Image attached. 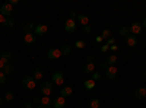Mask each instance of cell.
<instances>
[{
	"mask_svg": "<svg viewBox=\"0 0 146 108\" xmlns=\"http://www.w3.org/2000/svg\"><path fill=\"white\" fill-rule=\"evenodd\" d=\"M86 63H94V57L92 56H88L86 57Z\"/></svg>",
	"mask_w": 146,
	"mask_h": 108,
	"instance_id": "obj_38",
	"label": "cell"
},
{
	"mask_svg": "<svg viewBox=\"0 0 146 108\" xmlns=\"http://www.w3.org/2000/svg\"><path fill=\"white\" fill-rule=\"evenodd\" d=\"M75 18H78V15L75 13V12H70V18H69V19H72V21H75Z\"/></svg>",
	"mask_w": 146,
	"mask_h": 108,
	"instance_id": "obj_37",
	"label": "cell"
},
{
	"mask_svg": "<svg viewBox=\"0 0 146 108\" xmlns=\"http://www.w3.org/2000/svg\"><path fill=\"white\" fill-rule=\"evenodd\" d=\"M64 31L67 32V34H73L76 31V23H75V21H72V19H67L66 22H64Z\"/></svg>",
	"mask_w": 146,
	"mask_h": 108,
	"instance_id": "obj_6",
	"label": "cell"
},
{
	"mask_svg": "<svg viewBox=\"0 0 146 108\" xmlns=\"http://www.w3.org/2000/svg\"><path fill=\"white\" fill-rule=\"evenodd\" d=\"M101 67L107 70V67H108V64H107V62H102V63H101Z\"/></svg>",
	"mask_w": 146,
	"mask_h": 108,
	"instance_id": "obj_43",
	"label": "cell"
},
{
	"mask_svg": "<svg viewBox=\"0 0 146 108\" xmlns=\"http://www.w3.org/2000/svg\"><path fill=\"white\" fill-rule=\"evenodd\" d=\"M129 35H130V28L129 27H121L120 28V37H129Z\"/></svg>",
	"mask_w": 146,
	"mask_h": 108,
	"instance_id": "obj_23",
	"label": "cell"
},
{
	"mask_svg": "<svg viewBox=\"0 0 146 108\" xmlns=\"http://www.w3.org/2000/svg\"><path fill=\"white\" fill-rule=\"evenodd\" d=\"M145 79H146V69H145Z\"/></svg>",
	"mask_w": 146,
	"mask_h": 108,
	"instance_id": "obj_49",
	"label": "cell"
},
{
	"mask_svg": "<svg viewBox=\"0 0 146 108\" xmlns=\"http://www.w3.org/2000/svg\"><path fill=\"white\" fill-rule=\"evenodd\" d=\"M108 48H110V45L104 44V45L101 47V53H107V51H108Z\"/></svg>",
	"mask_w": 146,
	"mask_h": 108,
	"instance_id": "obj_34",
	"label": "cell"
},
{
	"mask_svg": "<svg viewBox=\"0 0 146 108\" xmlns=\"http://www.w3.org/2000/svg\"><path fill=\"white\" fill-rule=\"evenodd\" d=\"M34 29H35V23H34V22H27L25 25H23V31H25V34L32 32Z\"/></svg>",
	"mask_w": 146,
	"mask_h": 108,
	"instance_id": "obj_18",
	"label": "cell"
},
{
	"mask_svg": "<svg viewBox=\"0 0 146 108\" xmlns=\"http://www.w3.org/2000/svg\"><path fill=\"white\" fill-rule=\"evenodd\" d=\"M94 70H95V64L94 63H86L83 66V72H85V73H94Z\"/></svg>",
	"mask_w": 146,
	"mask_h": 108,
	"instance_id": "obj_21",
	"label": "cell"
},
{
	"mask_svg": "<svg viewBox=\"0 0 146 108\" xmlns=\"http://www.w3.org/2000/svg\"><path fill=\"white\" fill-rule=\"evenodd\" d=\"M96 42H102V37L100 35V37H96Z\"/></svg>",
	"mask_w": 146,
	"mask_h": 108,
	"instance_id": "obj_44",
	"label": "cell"
},
{
	"mask_svg": "<svg viewBox=\"0 0 146 108\" xmlns=\"http://www.w3.org/2000/svg\"><path fill=\"white\" fill-rule=\"evenodd\" d=\"M47 56L50 60H57L62 57V51H60V48H51V50H48Z\"/></svg>",
	"mask_w": 146,
	"mask_h": 108,
	"instance_id": "obj_8",
	"label": "cell"
},
{
	"mask_svg": "<svg viewBox=\"0 0 146 108\" xmlns=\"http://www.w3.org/2000/svg\"><path fill=\"white\" fill-rule=\"evenodd\" d=\"M32 78L35 79V80H40V79H42V76H44V72L41 70V69H34V72H32Z\"/></svg>",
	"mask_w": 146,
	"mask_h": 108,
	"instance_id": "obj_17",
	"label": "cell"
},
{
	"mask_svg": "<svg viewBox=\"0 0 146 108\" xmlns=\"http://www.w3.org/2000/svg\"><path fill=\"white\" fill-rule=\"evenodd\" d=\"M110 50H113V51H117V50H118V47H117V45L114 44V45H111V47H110Z\"/></svg>",
	"mask_w": 146,
	"mask_h": 108,
	"instance_id": "obj_40",
	"label": "cell"
},
{
	"mask_svg": "<svg viewBox=\"0 0 146 108\" xmlns=\"http://www.w3.org/2000/svg\"><path fill=\"white\" fill-rule=\"evenodd\" d=\"M40 99H41L40 97H34V99H32V101H34L35 104H40Z\"/></svg>",
	"mask_w": 146,
	"mask_h": 108,
	"instance_id": "obj_39",
	"label": "cell"
},
{
	"mask_svg": "<svg viewBox=\"0 0 146 108\" xmlns=\"http://www.w3.org/2000/svg\"><path fill=\"white\" fill-rule=\"evenodd\" d=\"M12 12H13V7H12L10 3H5V5H2V7H0V13H2L5 18H10Z\"/></svg>",
	"mask_w": 146,
	"mask_h": 108,
	"instance_id": "obj_5",
	"label": "cell"
},
{
	"mask_svg": "<svg viewBox=\"0 0 146 108\" xmlns=\"http://www.w3.org/2000/svg\"><path fill=\"white\" fill-rule=\"evenodd\" d=\"M40 105H41L42 108H50V107H53V101H51L50 97H41Z\"/></svg>",
	"mask_w": 146,
	"mask_h": 108,
	"instance_id": "obj_11",
	"label": "cell"
},
{
	"mask_svg": "<svg viewBox=\"0 0 146 108\" xmlns=\"http://www.w3.org/2000/svg\"><path fill=\"white\" fill-rule=\"evenodd\" d=\"M114 44H115V38L111 37V38H108V40H107V45L111 47V45H114Z\"/></svg>",
	"mask_w": 146,
	"mask_h": 108,
	"instance_id": "obj_33",
	"label": "cell"
},
{
	"mask_svg": "<svg viewBox=\"0 0 146 108\" xmlns=\"http://www.w3.org/2000/svg\"><path fill=\"white\" fill-rule=\"evenodd\" d=\"M23 42L28 45H34L35 44V34L34 32H28L23 35Z\"/></svg>",
	"mask_w": 146,
	"mask_h": 108,
	"instance_id": "obj_10",
	"label": "cell"
},
{
	"mask_svg": "<svg viewBox=\"0 0 146 108\" xmlns=\"http://www.w3.org/2000/svg\"><path fill=\"white\" fill-rule=\"evenodd\" d=\"M3 25H5L6 28H12V27H15V19H13V18H6V21H5Z\"/></svg>",
	"mask_w": 146,
	"mask_h": 108,
	"instance_id": "obj_26",
	"label": "cell"
},
{
	"mask_svg": "<svg viewBox=\"0 0 146 108\" xmlns=\"http://www.w3.org/2000/svg\"><path fill=\"white\" fill-rule=\"evenodd\" d=\"M75 47H76V48H83V47H85V41H82V40H79V41H76L75 42Z\"/></svg>",
	"mask_w": 146,
	"mask_h": 108,
	"instance_id": "obj_30",
	"label": "cell"
},
{
	"mask_svg": "<svg viewBox=\"0 0 146 108\" xmlns=\"http://www.w3.org/2000/svg\"><path fill=\"white\" fill-rule=\"evenodd\" d=\"M0 60H2L5 64H7V63H10V60H12V54L9 51H3L2 54H0Z\"/></svg>",
	"mask_w": 146,
	"mask_h": 108,
	"instance_id": "obj_15",
	"label": "cell"
},
{
	"mask_svg": "<svg viewBox=\"0 0 146 108\" xmlns=\"http://www.w3.org/2000/svg\"><path fill=\"white\" fill-rule=\"evenodd\" d=\"M48 31V27L47 25H42V23H40V25H35V29H34V34H35V37L36 35H44L45 32Z\"/></svg>",
	"mask_w": 146,
	"mask_h": 108,
	"instance_id": "obj_9",
	"label": "cell"
},
{
	"mask_svg": "<svg viewBox=\"0 0 146 108\" xmlns=\"http://www.w3.org/2000/svg\"><path fill=\"white\" fill-rule=\"evenodd\" d=\"M95 88V80L92 79H88V80H85V89H88V91H92Z\"/></svg>",
	"mask_w": 146,
	"mask_h": 108,
	"instance_id": "obj_24",
	"label": "cell"
},
{
	"mask_svg": "<svg viewBox=\"0 0 146 108\" xmlns=\"http://www.w3.org/2000/svg\"><path fill=\"white\" fill-rule=\"evenodd\" d=\"M5 21H6V18H5L2 13H0V23H5Z\"/></svg>",
	"mask_w": 146,
	"mask_h": 108,
	"instance_id": "obj_41",
	"label": "cell"
},
{
	"mask_svg": "<svg viewBox=\"0 0 146 108\" xmlns=\"http://www.w3.org/2000/svg\"><path fill=\"white\" fill-rule=\"evenodd\" d=\"M83 32H85V34H89V32H91V27H89V25H85V27H83Z\"/></svg>",
	"mask_w": 146,
	"mask_h": 108,
	"instance_id": "obj_35",
	"label": "cell"
},
{
	"mask_svg": "<svg viewBox=\"0 0 146 108\" xmlns=\"http://www.w3.org/2000/svg\"><path fill=\"white\" fill-rule=\"evenodd\" d=\"M72 93H73V89H72L70 86H64V88H62V89H60V97H63V98H67V97H70Z\"/></svg>",
	"mask_w": 146,
	"mask_h": 108,
	"instance_id": "obj_13",
	"label": "cell"
},
{
	"mask_svg": "<svg viewBox=\"0 0 146 108\" xmlns=\"http://www.w3.org/2000/svg\"><path fill=\"white\" fill-rule=\"evenodd\" d=\"M51 82H53V85L62 86L63 82H64V75L62 73V72H54L53 76H51Z\"/></svg>",
	"mask_w": 146,
	"mask_h": 108,
	"instance_id": "obj_3",
	"label": "cell"
},
{
	"mask_svg": "<svg viewBox=\"0 0 146 108\" xmlns=\"http://www.w3.org/2000/svg\"><path fill=\"white\" fill-rule=\"evenodd\" d=\"M117 73H118V69L115 66H108L107 70H105V76L110 79V80H114L117 78Z\"/></svg>",
	"mask_w": 146,
	"mask_h": 108,
	"instance_id": "obj_4",
	"label": "cell"
},
{
	"mask_svg": "<svg viewBox=\"0 0 146 108\" xmlns=\"http://www.w3.org/2000/svg\"><path fill=\"white\" fill-rule=\"evenodd\" d=\"M66 105V99L63 97H58L53 101V108H64Z\"/></svg>",
	"mask_w": 146,
	"mask_h": 108,
	"instance_id": "obj_12",
	"label": "cell"
},
{
	"mask_svg": "<svg viewBox=\"0 0 146 108\" xmlns=\"http://www.w3.org/2000/svg\"><path fill=\"white\" fill-rule=\"evenodd\" d=\"M101 37H102V40H108V38H111V32H110V29H104L102 31V34H101Z\"/></svg>",
	"mask_w": 146,
	"mask_h": 108,
	"instance_id": "obj_29",
	"label": "cell"
},
{
	"mask_svg": "<svg viewBox=\"0 0 146 108\" xmlns=\"http://www.w3.org/2000/svg\"><path fill=\"white\" fill-rule=\"evenodd\" d=\"M142 31H143V27H142V23H140V22L131 23V27H130V34H133V35L136 37V35H139Z\"/></svg>",
	"mask_w": 146,
	"mask_h": 108,
	"instance_id": "obj_7",
	"label": "cell"
},
{
	"mask_svg": "<svg viewBox=\"0 0 146 108\" xmlns=\"http://www.w3.org/2000/svg\"><path fill=\"white\" fill-rule=\"evenodd\" d=\"M34 108H42L41 105H36V107H34Z\"/></svg>",
	"mask_w": 146,
	"mask_h": 108,
	"instance_id": "obj_47",
	"label": "cell"
},
{
	"mask_svg": "<svg viewBox=\"0 0 146 108\" xmlns=\"http://www.w3.org/2000/svg\"><path fill=\"white\" fill-rule=\"evenodd\" d=\"M3 67H5V63L2 62V60H0V70H3Z\"/></svg>",
	"mask_w": 146,
	"mask_h": 108,
	"instance_id": "obj_45",
	"label": "cell"
},
{
	"mask_svg": "<svg viewBox=\"0 0 146 108\" xmlns=\"http://www.w3.org/2000/svg\"><path fill=\"white\" fill-rule=\"evenodd\" d=\"M142 27H143V28H146V19H143V23H142Z\"/></svg>",
	"mask_w": 146,
	"mask_h": 108,
	"instance_id": "obj_46",
	"label": "cell"
},
{
	"mask_svg": "<svg viewBox=\"0 0 146 108\" xmlns=\"http://www.w3.org/2000/svg\"><path fill=\"white\" fill-rule=\"evenodd\" d=\"M41 93H42V97H50L51 95V91H53V82H42V85L40 88Z\"/></svg>",
	"mask_w": 146,
	"mask_h": 108,
	"instance_id": "obj_2",
	"label": "cell"
},
{
	"mask_svg": "<svg viewBox=\"0 0 146 108\" xmlns=\"http://www.w3.org/2000/svg\"><path fill=\"white\" fill-rule=\"evenodd\" d=\"M0 98H2V97H0Z\"/></svg>",
	"mask_w": 146,
	"mask_h": 108,
	"instance_id": "obj_50",
	"label": "cell"
},
{
	"mask_svg": "<svg viewBox=\"0 0 146 108\" xmlns=\"http://www.w3.org/2000/svg\"><path fill=\"white\" fill-rule=\"evenodd\" d=\"M115 63H117V56L115 54H111V56L107 58V64L108 66H114Z\"/></svg>",
	"mask_w": 146,
	"mask_h": 108,
	"instance_id": "obj_25",
	"label": "cell"
},
{
	"mask_svg": "<svg viewBox=\"0 0 146 108\" xmlns=\"http://www.w3.org/2000/svg\"><path fill=\"white\" fill-rule=\"evenodd\" d=\"M101 79V73H98V72H94V73H92V80H100Z\"/></svg>",
	"mask_w": 146,
	"mask_h": 108,
	"instance_id": "obj_32",
	"label": "cell"
},
{
	"mask_svg": "<svg viewBox=\"0 0 146 108\" xmlns=\"http://www.w3.org/2000/svg\"><path fill=\"white\" fill-rule=\"evenodd\" d=\"M2 102H3V99H2V98H0V105H2Z\"/></svg>",
	"mask_w": 146,
	"mask_h": 108,
	"instance_id": "obj_48",
	"label": "cell"
},
{
	"mask_svg": "<svg viewBox=\"0 0 146 108\" xmlns=\"http://www.w3.org/2000/svg\"><path fill=\"white\" fill-rule=\"evenodd\" d=\"M101 107V101L98 98H92L89 101V108H100Z\"/></svg>",
	"mask_w": 146,
	"mask_h": 108,
	"instance_id": "obj_22",
	"label": "cell"
},
{
	"mask_svg": "<svg viewBox=\"0 0 146 108\" xmlns=\"http://www.w3.org/2000/svg\"><path fill=\"white\" fill-rule=\"evenodd\" d=\"M35 86H36V80L32 76H27V78L22 79V88H25L28 91H32Z\"/></svg>",
	"mask_w": 146,
	"mask_h": 108,
	"instance_id": "obj_1",
	"label": "cell"
},
{
	"mask_svg": "<svg viewBox=\"0 0 146 108\" xmlns=\"http://www.w3.org/2000/svg\"><path fill=\"white\" fill-rule=\"evenodd\" d=\"M78 19H79V22L82 23L83 27H85V25H89V19H88V16L85 15V13H80V15H78Z\"/></svg>",
	"mask_w": 146,
	"mask_h": 108,
	"instance_id": "obj_19",
	"label": "cell"
},
{
	"mask_svg": "<svg viewBox=\"0 0 146 108\" xmlns=\"http://www.w3.org/2000/svg\"><path fill=\"white\" fill-rule=\"evenodd\" d=\"M126 42H127V45H129V47H135V45L137 44V38L135 37V35H131V34H130L129 37L126 38Z\"/></svg>",
	"mask_w": 146,
	"mask_h": 108,
	"instance_id": "obj_16",
	"label": "cell"
},
{
	"mask_svg": "<svg viewBox=\"0 0 146 108\" xmlns=\"http://www.w3.org/2000/svg\"><path fill=\"white\" fill-rule=\"evenodd\" d=\"M5 99H6L7 102H10V101H13V99H15V93L12 92V91L6 92V95H5Z\"/></svg>",
	"mask_w": 146,
	"mask_h": 108,
	"instance_id": "obj_28",
	"label": "cell"
},
{
	"mask_svg": "<svg viewBox=\"0 0 146 108\" xmlns=\"http://www.w3.org/2000/svg\"><path fill=\"white\" fill-rule=\"evenodd\" d=\"M23 108H34V105H32V102H25L23 104Z\"/></svg>",
	"mask_w": 146,
	"mask_h": 108,
	"instance_id": "obj_36",
	"label": "cell"
},
{
	"mask_svg": "<svg viewBox=\"0 0 146 108\" xmlns=\"http://www.w3.org/2000/svg\"><path fill=\"white\" fill-rule=\"evenodd\" d=\"M9 3H10L12 6H13V5H18V3H19V0H10Z\"/></svg>",
	"mask_w": 146,
	"mask_h": 108,
	"instance_id": "obj_42",
	"label": "cell"
},
{
	"mask_svg": "<svg viewBox=\"0 0 146 108\" xmlns=\"http://www.w3.org/2000/svg\"><path fill=\"white\" fill-rule=\"evenodd\" d=\"M146 97V89L145 88H137L135 91V98L136 99H143Z\"/></svg>",
	"mask_w": 146,
	"mask_h": 108,
	"instance_id": "obj_14",
	"label": "cell"
},
{
	"mask_svg": "<svg viewBox=\"0 0 146 108\" xmlns=\"http://www.w3.org/2000/svg\"><path fill=\"white\" fill-rule=\"evenodd\" d=\"M60 51H62V56H69L72 53V47L69 45H63L62 48H60Z\"/></svg>",
	"mask_w": 146,
	"mask_h": 108,
	"instance_id": "obj_27",
	"label": "cell"
},
{
	"mask_svg": "<svg viewBox=\"0 0 146 108\" xmlns=\"http://www.w3.org/2000/svg\"><path fill=\"white\" fill-rule=\"evenodd\" d=\"M6 82V73L3 70H0V85H2V83H5Z\"/></svg>",
	"mask_w": 146,
	"mask_h": 108,
	"instance_id": "obj_31",
	"label": "cell"
},
{
	"mask_svg": "<svg viewBox=\"0 0 146 108\" xmlns=\"http://www.w3.org/2000/svg\"><path fill=\"white\" fill-rule=\"evenodd\" d=\"M3 72H5L6 75L13 73V72H15V66L12 64V63H7V64H5V67H3Z\"/></svg>",
	"mask_w": 146,
	"mask_h": 108,
	"instance_id": "obj_20",
	"label": "cell"
}]
</instances>
